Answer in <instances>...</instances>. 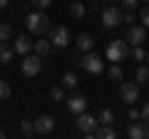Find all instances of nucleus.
<instances>
[{
  "instance_id": "1",
  "label": "nucleus",
  "mask_w": 149,
  "mask_h": 139,
  "mask_svg": "<svg viewBox=\"0 0 149 139\" xmlns=\"http://www.w3.org/2000/svg\"><path fill=\"white\" fill-rule=\"evenodd\" d=\"M25 27L32 35H45L52 25H50V17L45 15V10H32L25 15Z\"/></svg>"
},
{
  "instance_id": "2",
  "label": "nucleus",
  "mask_w": 149,
  "mask_h": 139,
  "mask_svg": "<svg viewBox=\"0 0 149 139\" xmlns=\"http://www.w3.org/2000/svg\"><path fill=\"white\" fill-rule=\"evenodd\" d=\"M104 55H107L109 62H122V60L129 57V42L127 40H112V42L107 45Z\"/></svg>"
},
{
  "instance_id": "3",
  "label": "nucleus",
  "mask_w": 149,
  "mask_h": 139,
  "mask_svg": "<svg viewBox=\"0 0 149 139\" xmlns=\"http://www.w3.org/2000/svg\"><path fill=\"white\" fill-rule=\"evenodd\" d=\"M74 65H77V67H82V70H87L90 75H100L102 70H104V62H102L95 52H82L80 60H74Z\"/></svg>"
},
{
  "instance_id": "4",
  "label": "nucleus",
  "mask_w": 149,
  "mask_h": 139,
  "mask_svg": "<svg viewBox=\"0 0 149 139\" xmlns=\"http://www.w3.org/2000/svg\"><path fill=\"white\" fill-rule=\"evenodd\" d=\"M20 70H22V75L25 77H35L42 72V57L40 55H22V62H20Z\"/></svg>"
},
{
  "instance_id": "5",
  "label": "nucleus",
  "mask_w": 149,
  "mask_h": 139,
  "mask_svg": "<svg viewBox=\"0 0 149 139\" xmlns=\"http://www.w3.org/2000/svg\"><path fill=\"white\" fill-rule=\"evenodd\" d=\"M47 35H50V42H52L55 47H67V45L72 42V32H70L65 25H55V27H50Z\"/></svg>"
},
{
  "instance_id": "6",
  "label": "nucleus",
  "mask_w": 149,
  "mask_h": 139,
  "mask_svg": "<svg viewBox=\"0 0 149 139\" xmlns=\"http://www.w3.org/2000/svg\"><path fill=\"white\" fill-rule=\"evenodd\" d=\"M102 25H104L107 30L122 25V10H119V5H109V8L102 10Z\"/></svg>"
},
{
  "instance_id": "7",
  "label": "nucleus",
  "mask_w": 149,
  "mask_h": 139,
  "mask_svg": "<svg viewBox=\"0 0 149 139\" xmlns=\"http://www.w3.org/2000/svg\"><path fill=\"white\" fill-rule=\"evenodd\" d=\"M119 97H122V102H127V104L139 102V85L137 82H122V85H119Z\"/></svg>"
},
{
  "instance_id": "8",
  "label": "nucleus",
  "mask_w": 149,
  "mask_h": 139,
  "mask_svg": "<svg viewBox=\"0 0 149 139\" xmlns=\"http://www.w3.org/2000/svg\"><path fill=\"white\" fill-rule=\"evenodd\" d=\"M97 127H100V119H97L95 114H87V112H80V114H77V129H80L82 134L95 132Z\"/></svg>"
},
{
  "instance_id": "9",
  "label": "nucleus",
  "mask_w": 149,
  "mask_h": 139,
  "mask_svg": "<svg viewBox=\"0 0 149 139\" xmlns=\"http://www.w3.org/2000/svg\"><path fill=\"white\" fill-rule=\"evenodd\" d=\"M124 40H127L129 45H142L144 40H147V27H144V25H129Z\"/></svg>"
},
{
  "instance_id": "10",
  "label": "nucleus",
  "mask_w": 149,
  "mask_h": 139,
  "mask_svg": "<svg viewBox=\"0 0 149 139\" xmlns=\"http://www.w3.org/2000/svg\"><path fill=\"white\" fill-rule=\"evenodd\" d=\"M55 132V117H50V114H40V117L35 119V134H50Z\"/></svg>"
},
{
  "instance_id": "11",
  "label": "nucleus",
  "mask_w": 149,
  "mask_h": 139,
  "mask_svg": "<svg viewBox=\"0 0 149 139\" xmlns=\"http://www.w3.org/2000/svg\"><path fill=\"white\" fill-rule=\"evenodd\" d=\"M67 109H70L72 114L85 112V109H87V97H85V95H70V97H67Z\"/></svg>"
},
{
  "instance_id": "12",
  "label": "nucleus",
  "mask_w": 149,
  "mask_h": 139,
  "mask_svg": "<svg viewBox=\"0 0 149 139\" xmlns=\"http://www.w3.org/2000/svg\"><path fill=\"white\" fill-rule=\"evenodd\" d=\"M74 47L82 50V52H92L95 50V38H92L90 32H80L77 40H74Z\"/></svg>"
},
{
  "instance_id": "13",
  "label": "nucleus",
  "mask_w": 149,
  "mask_h": 139,
  "mask_svg": "<svg viewBox=\"0 0 149 139\" xmlns=\"http://www.w3.org/2000/svg\"><path fill=\"white\" fill-rule=\"evenodd\" d=\"M127 137L129 139H149V124L144 122V124H129V129H127Z\"/></svg>"
},
{
  "instance_id": "14",
  "label": "nucleus",
  "mask_w": 149,
  "mask_h": 139,
  "mask_svg": "<svg viewBox=\"0 0 149 139\" xmlns=\"http://www.w3.org/2000/svg\"><path fill=\"white\" fill-rule=\"evenodd\" d=\"M13 47H15L17 55H27V52H32V40H30V35H17Z\"/></svg>"
},
{
  "instance_id": "15",
  "label": "nucleus",
  "mask_w": 149,
  "mask_h": 139,
  "mask_svg": "<svg viewBox=\"0 0 149 139\" xmlns=\"http://www.w3.org/2000/svg\"><path fill=\"white\" fill-rule=\"evenodd\" d=\"M13 57H15V47L5 40H0V65H10Z\"/></svg>"
},
{
  "instance_id": "16",
  "label": "nucleus",
  "mask_w": 149,
  "mask_h": 139,
  "mask_svg": "<svg viewBox=\"0 0 149 139\" xmlns=\"http://www.w3.org/2000/svg\"><path fill=\"white\" fill-rule=\"evenodd\" d=\"M32 50H35V55H40V57H45V55H50V50H52V42L45 38H37L35 42H32Z\"/></svg>"
},
{
  "instance_id": "17",
  "label": "nucleus",
  "mask_w": 149,
  "mask_h": 139,
  "mask_svg": "<svg viewBox=\"0 0 149 139\" xmlns=\"http://www.w3.org/2000/svg\"><path fill=\"white\" fill-rule=\"evenodd\" d=\"M95 137L97 139H114V137H117V132L112 129V124H102V127L95 129Z\"/></svg>"
},
{
  "instance_id": "18",
  "label": "nucleus",
  "mask_w": 149,
  "mask_h": 139,
  "mask_svg": "<svg viewBox=\"0 0 149 139\" xmlns=\"http://www.w3.org/2000/svg\"><path fill=\"white\" fill-rule=\"evenodd\" d=\"M85 13H87L85 3H80V0H72V3H70V15H72L74 20H80V17H85Z\"/></svg>"
},
{
  "instance_id": "19",
  "label": "nucleus",
  "mask_w": 149,
  "mask_h": 139,
  "mask_svg": "<svg viewBox=\"0 0 149 139\" xmlns=\"http://www.w3.org/2000/svg\"><path fill=\"white\" fill-rule=\"evenodd\" d=\"M77 85H80V80H77L74 72H65V75H62V87H65V90H74Z\"/></svg>"
},
{
  "instance_id": "20",
  "label": "nucleus",
  "mask_w": 149,
  "mask_h": 139,
  "mask_svg": "<svg viewBox=\"0 0 149 139\" xmlns=\"http://www.w3.org/2000/svg\"><path fill=\"white\" fill-rule=\"evenodd\" d=\"M134 82H137V85H149V67H147V65H142V67L137 70Z\"/></svg>"
},
{
  "instance_id": "21",
  "label": "nucleus",
  "mask_w": 149,
  "mask_h": 139,
  "mask_svg": "<svg viewBox=\"0 0 149 139\" xmlns=\"http://www.w3.org/2000/svg\"><path fill=\"white\" fill-rule=\"evenodd\" d=\"M109 80L112 82H122L124 80V70L119 67L117 62H112V67H109Z\"/></svg>"
},
{
  "instance_id": "22",
  "label": "nucleus",
  "mask_w": 149,
  "mask_h": 139,
  "mask_svg": "<svg viewBox=\"0 0 149 139\" xmlns=\"http://www.w3.org/2000/svg\"><path fill=\"white\" fill-rule=\"evenodd\" d=\"M20 132H22V137L35 134V119H20Z\"/></svg>"
},
{
  "instance_id": "23",
  "label": "nucleus",
  "mask_w": 149,
  "mask_h": 139,
  "mask_svg": "<svg viewBox=\"0 0 149 139\" xmlns=\"http://www.w3.org/2000/svg\"><path fill=\"white\" fill-rule=\"evenodd\" d=\"M0 40H5V42L13 40V25L10 22H0Z\"/></svg>"
},
{
  "instance_id": "24",
  "label": "nucleus",
  "mask_w": 149,
  "mask_h": 139,
  "mask_svg": "<svg viewBox=\"0 0 149 139\" xmlns=\"http://www.w3.org/2000/svg\"><path fill=\"white\" fill-rule=\"evenodd\" d=\"M97 119H100V124H114V112H112L109 107H104V109L100 112V117H97Z\"/></svg>"
},
{
  "instance_id": "25",
  "label": "nucleus",
  "mask_w": 149,
  "mask_h": 139,
  "mask_svg": "<svg viewBox=\"0 0 149 139\" xmlns=\"http://www.w3.org/2000/svg\"><path fill=\"white\" fill-rule=\"evenodd\" d=\"M129 55H132L134 62H144V60H147V50H144L142 45H134V50H132Z\"/></svg>"
},
{
  "instance_id": "26",
  "label": "nucleus",
  "mask_w": 149,
  "mask_h": 139,
  "mask_svg": "<svg viewBox=\"0 0 149 139\" xmlns=\"http://www.w3.org/2000/svg\"><path fill=\"white\" fill-rule=\"evenodd\" d=\"M10 95H13V90H10V85H8L3 77H0V99H10Z\"/></svg>"
},
{
  "instance_id": "27",
  "label": "nucleus",
  "mask_w": 149,
  "mask_h": 139,
  "mask_svg": "<svg viewBox=\"0 0 149 139\" xmlns=\"http://www.w3.org/2000/svg\"><path fill=\"white\" fill-rule=\"evenodd\" d=\"M50 97H52V102H62L65 99V87H52L50 90Z\"/></svg>"
},
{
  "instance_id": "28",
  "label": "nucleus",
  "mask_w": 149,
  "mask_h": 139,
  "mask_svg": "<svg viewBox=\"0 0 149 139\" xmlns=\"http://www.w3.org/2000/svg\"><path fill=\"white\" fill-rule=\"evenodd\" d=\"M119 5H122L124 13H134V10H137V5H139V0H122Z\"/></svg>"
},
{
  "instance_id": "29",
  "label": "nucleus",
  "mask_w": 149,
  "mask_h": 139,
  "mask_svg": "<svg viewBox=\"0 0 149 139\" xmlns=\"http://www.w3.org/2000/svg\"><path fill=\"white\" fill-rule=\"evenodd\" d=\"M30 5H35V10H47L52 5V0H30Z\"/></svg>"
},
{
  "instance_id": "30",
  "label": "nucleus",
  "mask_w": 149,
  "mask_h": 139,
  "mask_svg": "<svg viewBox=\"0 0 149 139\" xmlns=\"http://www.w3.org/2000/svg\"><path fill=\"white\" fill-rule=\"evenodd\" d=\"M127 117L132 119V122H137V119H142V109H137L134 104H129V112H127Z\"/></svg>"
},
{
  "instance_id": "31",
  "label": "nucleus",
  "mask_w": 149,
  "mask_h": 139,
  "mask_svg": "<svg viewBox=\"0 0 149 139\" xmlns=\"http://www.w3.org/2000/svg\"><path fill=\"white\" fill-rule=\"evenodd\" d=\"M139 20H142V25H144V27H149V3L142 8V13H139Z\"/></svg>"
},
{
  "instance_id": "32",
  "label": "nucleus",
  "mask_w": 149,
  "mask_h": 139,
  "mask_svg": "<svg viewBox=\"0 0 149 139\" xmlns=\"http://www.w3.org/2000/svg\"><path fill=\"white\" fill-rule=\"evenodd\" d=\"M142 122H147V124H149V102L142 107Z\"/></svg>"
},
{
  "instance_id": "33",
  "label": "nucleus",
  "mask_w": 149,
  "mask_h": 139,
  "mask_svg": "<svg viewBox=\"0 0 149 139\" xmlns=\"http://www.w3.org/2000/svg\"><path fill=\"white\" fill-rule=\"evenodd\" d=\"M8 3H10V0H0V10H3V8H8Z\"/></svg>"
},
{
  "instance_id": "34",
  "label": "nucleus",
  "mask_w": 149,
  "mask_h": 139,
  "mask_svg": "<svg viewBox=\"0 0 149 139\" xmlns=\"http://www.w3.org/2000/svg\"><path fill=\"white\" fill-rule=\"evenodd\" d=\"M109 3H112V5H119V3H122V0H109Z\"/></svg>"
},
{
  "instance_id": "35",
  "label": "nucleus",
  "mask_w": 149,
  "mask_h": 139,
  "mask_svg": "<svg viewBox=\"0 0 149 139\" xmlns=\"http://www.w3.org/2000/svg\"><path fill=\"white\" fill-rule=\"evenodd\" d=\"M3 137H5V132H3V129H0V139H3Z\"/></svg>"
},
{
  "instance_id": "36",
  "label": "nucleus",
  "mask_w": 149,
  "mask_h": 139,
  "mask_svg": "<svg viewBox=\"0 0 149 139\" xmlns=\"http://www.w3.org/2000/svg\"><path fill=\"white\" fill-rule=\"evenodd\" d=\"M92 3H102V0H92Z\"/></svg>"
},
{
  "instance_id": "37",
  "label": "nucleus",
  "mask_w": 149,
  "mask_h": 139,
  "mask_svg": "<svg viewBox=\"0 0 149 139\" xmlns=\"http://www.w3.org/2000/svg\"><path fill=\"white\" fill-rule=\"evenodd\" d=\"M147 62H149V52H147Z\"/></svg>"
},
{
  "instance_id": "38",
  "label": "nucleus",
  "mask_w": 149,
  "mask_h": 139,
  "mask_svg": "<svg viewBox=\"0 0 149 139\" xmlns=\"http://www.w3.org/2000/svg\"><path fill=\"white\" fill-rule=\"evenodd\" d=\"M144 3H149V0H144Z\"/></svg>"
},
{
  "instance_id": "39",
  "label": "nucleus",
  "mask_w": 149,
  "mask_h": 139,
  "mask_svg": "<svg viewBox=\"0 0 149 139\" xmlns=\"http://www.w3.org/2000/svg\"><path fill=\"white\" fill-rule=\"evenodd\" d=\"M147 87H149V85H147Z\"/></svg>"
}]
</instances>
